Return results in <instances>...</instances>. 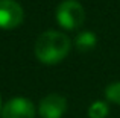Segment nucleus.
Segmentation results:
<instances>
[{"instance_id":"obj_1","label":"nucleus","mask_w":120,"mask_h":118,"mask_svg":"<svg viewBox=\"0 0 120 118\" xmlns=\"http://www.w3.org/2000/svg\"><path fill=\"white\" fill-rule=\"evenodd\" d=\"M71 42L67 35L55 30H47L41 33L35 42V56L46 65L61 62L68 55Z\"/></svg>"},{"instance_id":"obj_9","label":"nucleus","mask_w":120,"mask_h":118,"mask_svg":"<svg viewBox=\"0 0 120 118\" xmlns=\"http://www.w3.org/2000/svg\"><path fill=\"white\" fill-rule=\"evenodd\" d=\"M0 109H2V100H0Z\"/></svg>"},{"instance_id":"obj_2","label":"nucleus","mask_w":120,"mask_h":118,"mask_svg":"<svg viewBox=\"0 0 120 118\" xmlns=\"http://www.w3.org/2000/svg\"><path fill=\"white\" fill-rule=\"evenodd\" d=\"M56 20L68 30L78 29L85 21V11L78 0H64L56 9Z\"/></svg>"},{"instance_id":"obj_3","label":"nucleus","mask_w":120,"mask_h":118,"mask_svg":"<svg viewBox=\"0 0 120 118\" xmlns=\"http://www.w3.org/2000/svg\"><path fill=\"white\" fill-rule=\"evenodd\" d=\"M24 12L15 0H0V27L15 29L23 23Z\"/></svg>"},{"instance_id":"obj_4","label":"nucleus","mask_w":120,"mask_h":118,"mask_svg":"<svg viewBox=\"0 0 120 118\" xmlns=\"http://www.w3.org/2000/svg\"><path fill=\"white\" fill-rule=\"evenodd\" d=\"M35 106L29 98L15 97L6 101L2 108V118H34Z\"/></svg>"},{"instance_id":"obj_8","label":"nucleus","mask_w":120,"mask_h":118,"mask_svg":"<svg viewBox=\"0 0 120 118\" xmlns=\"http://www.w3.org/2000/svg\"><path fill=\"white\" fill-rule=\"evenodd\" d=\"M105 95L109 101H112L116 104H120V82H114L106 86Z\"/></svg>"},{"instance_id":"obj_5","label":"nucleus","mask_w":120,"mask_h":118,"mask_svg":"<svg viewBox=\"0 0 120 118\" xmlns=\"http://www.w3.org/2000/svg\"><path fill=\"white\" fill-rule=\"evenodd\" d=\"M67 111V101L59 94H49L40 103V115L43 118H61Z\"/></svg>"},{"instance_id":"obj_7","label":"nucleus","mask_w":120,"mask_h":118,"mask_svg":"<svg viewBox=\"0 0 120 118\" xmlns=\"http://www.w3.org/2000/svg\"><path fill=\"white\" fill-rule=\"evenodd\" d=\"M106 115H108V104L103 101H94L88 109L90 118H105Z\"/></svg>"},{"instance_id":"obj_6","label":"nucleus","mask_w":120,"mask_h":118,"mask_svg":"<svg viewBox=\"0 0 120 118\" xmlns=\"http://www.w3.org/2000/svg\"><path fill=\"white\" fill-rule=\"evenodd\" d=\"M96 42H97V38L93 32H82L78 35L75 44H76L79 52H88L96 45Z\"/></svg>"}]
</instances>
